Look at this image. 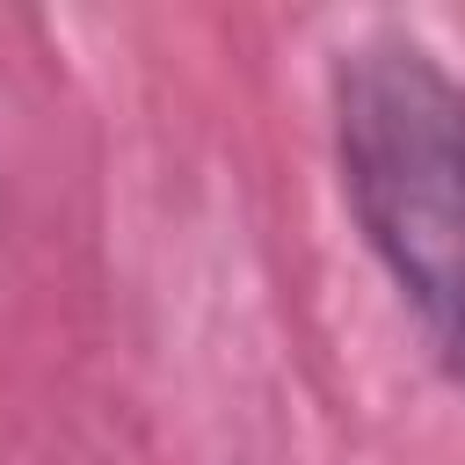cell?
I'll list each match as a JSON object with an SVG mask.
<instances>
[{
    "mask_svg": "<svg viewBox=\"0 0 465 465\" xmlns=\"http://www.w3.org/2000/svg\"><path fill=\"white\" fill-rule=\"evenodd\" d=\"M327 145L356 240L465 392V80L421 36L363 29L327 58Z\"/></svg>",
    "mask_w": 465,
    "mask_h": 465,
    "instance_id": "6da1fadb",
    "label": "cell"
}]
</instances>
